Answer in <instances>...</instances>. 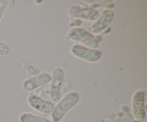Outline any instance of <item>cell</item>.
Returning a JSON list of instances; mask_svg holds the SVG:
<instances>
[{"instance_id":"1","label":"cell","mask_w":147,"mask_h":122,"mask_svg":"<svg viewBox=\"0 0 147 122\" xmlns=\"http://www.w3.org/2000/svg\"><path fill=\"white\" fill-rule=\"evenodd\" d=\"M80 100V95L78 92L70 91L60 98L54 106L51 113V121L60 122L66 113L76 106Z\"/></svg>"},{"instance_id":"2","label":"cell","mask_w":147,"mask_h":122,"mask_svg":"<svg viewBox=\"0 0 147 122\" xmlns=\"http://www.w3.org/2000/svg\"><path fill=\"white\" fill-rule=\"evenodd\" d=\"M68 40L76 43L82 44V46L90 49H96L99 46V41L97 37L89 32L88 30L80 27H73L67 32Z\"/></svg>"},{"instance_id":"3","label":"cell","mask_w":147,"mask_h":122,"mask_svg":"<svg viewBox=\"0 0 147 122\" xmlns=\"http://www.w3.org/2000/svg\"><path fill=\"white\" fill-rule=\"evenodd\" d=\"M70 53L74 57L88 63H94L99 61L102 57V53L98 50L88 48L81 44H73L70 47Z\"/></svg>"},{"instance_id":"4","label":"cell","mask_w":147,"mask_h":122,"mask_svg":"<svg viewBox=\"0 0 147 122\" xmlns=\"http://www.w3.org/2000/svg\"><path fill=\"white\" fill-rule=\"evenodd\" d=\"M145 92L142 90L134 92L131 98L132 116L134 119L142 122L146 117V106L144 104Z\"/></svg>"},{"instance_id":"5","label":"cell","mask_w":147,"mask_h":122,"mask_svg":"<svg viewBox=\"0 0 147 122\" xmlns=\"http://www.w3.org/2000/svg\"><path fill=\"white\" fill-rule=\"evenodd\" d=\"M67 14L72 19H79L87 21H96L99 13L96 9L82 6L71 5L67 8Z\"/></svg>"},{"instance_id":"6","label":"cell","mask_w":147,"mask_h":122,"mask_svg":"<svg viewBox=\"0 0 147 122\" xmlns=\"http://www.w3.org/2000/svg\"><path fill=\"white\" fill-rule=\"evenodd\" d=\"M64 80V71L62 68L54 69L51 75L50 97L53 101L57 102L61 98V88Z\"/></svg>"},{"instance_id":"7","label":"cell","mask_w":147,"mask_h":122,"mask_svg":"<svg viewBox=\"0 0 147 122\" xmlns=\"http://www.w3.org/2000/svg\"><path fill=\"white\" fill-rule=\"evenodd\" d=\"M114 17V12L111 9H104L99 14L97 20L91 24L88 31L90 33L98 34L104 31L113 21Z\"/></svg>"},{"instance_id":"8","label":"cell","mask_w":147,"mask_h":122,"mask_svg":"<svg viewBox=\"0 0 147 122\" xmlns=\"http://www.w3.org/2000/svg\"><path fill=\"white\" fill-rule=\"evenodd\" d=\"M27 103L31 109L44 114L51 113L55 106V105L51 101L45 100L32 93L29 94L27 97Z\"/></svg>"},{"instance_id":"9","label":"cell","mask_w":147,"mask_h":122,"mask_svg":"<svg viewBox=\"0 0 147 122\" xmlns=\"http://www.w3.org/2000/svg\"><path fill=\"white\" fill-rule=\"evenodd\" d=\"M50 80L51 75L46 72L40 73L26 79L23 83L22 87L25 90L32 91L37 88L50 83Z\"/></svg>"},{"instance_id":"10","label":"cell","mask_w":147,"mask_h":122,"mask_svg":"<svg viewBox=\"0 0 147 122\" xmlns=\"http://www.w3.org/2000/svg\"><path fill=\"white\" fill-rule=\"evenodd\" d=\"M20 122H52L51 121L47 119V118L42 117V116H36L32 113L25 112L22 113L19 117Z\"/></svg>"},{"instance_id":"11","label":"cell","mask_w":147,"mask_h":122,"mask_svg":"<svg viewBox=\"0 0 147 122\" xmlns=\"http://www.w3.org/2000/svg\"><path fill=\"white\" fill-rule=\"evenodd\" d=\"M85 3H88V4H90L92 7H103V6H106L110 4L111 3L113 2V1H106V0H99V1H84Z\"/></svg>"},{"instance_id":"12","label":"cell","mask_w":147,"mask_h":122,"mask_svg":"<svg viewBox=\"0 0 147 122\" xmlns=\"http://www.w3.org/2000/svg\"><path fill=\"white\" fill-rule=\"evenodd\" d=\"M134 120L133 116L131 113H126L121 116V117L118 118L117 119L113 122H132Z\"/></svg>"},{"instance_id":"13","label":"cell","mask_w":147,"mask_h":122,"mask_svg":"<svg viewBox=\"0 0 147 122\" xmlns=\"http://www.w3.org/2000/svg\"><path fill=\"white\" fill-rule=\"evenodd\" d=\"M9 52V47L5 42L0 41V56H5Z\"/></svg>"},{"instance_id":"14","label":"cell","mask_w":147,"mask_h":122,"mask_svg":"<svg viewBox=\"0 0 147 122\" xmlns=\"http://www.w3.org/2000/svg\"><path fill=\"white\" fill-rule=\"evenodd\" d=\"M8 3L9 1H7V0H0V20L2 17L6 8L8 6Z\"/></svg>"},{"instance_id":"15","label":"cell","mask_w":147,"mask_h":122,"mask_svg":"<svg viewBox=\"0 0 147 122\" xmlns=\"http://www.w3.org/2000/svg\"><path fill=\"white\" fill-rule=\"evenodd\" d=\"M96 122H106V121H105L103 120V119H97V120H96Z\"/></svg>"},{"instance_id":"16","label":"cell","mask_w":147,"mask_h":122,"mask_svg":"<svg viewBox=\"0 0 147 122\" xmlns=\"http://www.w3.org/2000/svg\"><path fill=\"white\" fill-rule=\"evenodd\" d=\"M132 122H140V121H136V120H134Z\"/></svg>"},{"instance_id":"17","label":"cell","mask_w":147,"mask_h":122,"mask_svg":"<svg viewBox=\"0 0 147 122\" xmlns=\"http://www.w3.org/2000/svg\"><path fill=\"white\" fill-rule=\"evenodd\" d=\"M8 122H14V121H8Z\"/></svg>"}]
</instances>
